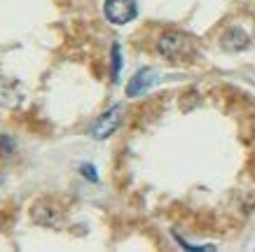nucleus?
<instances>
[{
  "label": "nucleus",
  "mask_w": 255,
  "mask_h": 252,
  "mask_svg": "<svg viewBox=\"0 0 255 252\" xmlns=\"http://www.w3.org/2000/svg\"><path fill=\"white\" fill-rule=\"evenodd\" d=\"M248 42H251V40H248L246 31H241V28H230V31L220 38V47H223L225 52H239V49H246Z\"/></svg>",
  "instance_id": "39448f33"
},
{
  "label": "nucleus",
  "mask_w": 255,
  "mask_h": 252,
  "mask_svg": "<svg viewBox=\"0 0 255 252\" xmlns=\"http://www.w3.org/2000/svg\"><path fill=\"white\" fill-rule=\"evenodd\" d=\"M103 14L108 16L110 23L124 26V23L136 19L138 7H136V0H106L103 2Z\"/></svg>",
  "instance_id": "f03ea898"
},
{
  "label": "nucleus",
  "mask_w": 255,
  "mask_h": 252,
  "mask_svg": "<svg viewBox=\"0 0 255 252\" xmlns=\"http://www.w3.org/2000/svg\"><path fill=\"white\" fill-rule=\"evenodd\" d=\"M14 152V140L12 138H7V136H0V154H12Z\"/></svg>",
  "instance_id": "0eeeda50"
},
{
  "label": "nucleus",
  "mask_w": 255,
  "mask_h": 252,
  "mask_svg": "<svg viewBox=\"0 0 255 252\" xmlns=\"http://www.w3.org/2000/svg\"><path fill=\"white\" fill-rule=\"evenodd\" d=\"M157 82H159V73H157V70H138V73L129 80V84H127V96H129V98H136L140 93L150 91Z\"/></svg>",
  "instance_id": "20e7f679"
},
{
  "label": "nucleus",
  "mask_w": 255,
  "mask_h": 252,
  "mask_svg": "<svg viewBox=\"0 0 255 252\" xmlns=\"http://www.w3.org/2000/svg\"><path fill=\"white\" fill-rule=\"evenodd\" d=\"M120 70H122V54H120V45H113V82H117L120 80Z\"/></svg>",
  "instance_id": "423d86ee"
},
{
  "label": "nucleus",
  "mask_w": 255,
  "mask_h": 252,
  "mask_svg": "<svg viewBox=\"0 0 255 252\" xmlns=\"http://www.w3.org/2000/svg\"><path fill=\"white\" fill-rule=\"evenodd\" d=\"M157 52L166 56V59H183L192 52V42L183 33H164L157 40Z\"/></svg>",
  "instance_id": "f257e3e1"
},
{
  "label": "nucleus",
  "mask_w": 255,
  "mask_h": 252,
  "mask_svg": "<svg viewBox=\"0 0 255 252\" xmlns=\"http://www.w3.org/2000/svg\"><path fill=\"white\" fill-rule=\"evenodd\" d=\"M80 170H82V175L89 177L92 182H99V175H96V170H94L92 164H82V166H80Z\"/></svg>",
  "instance_id": "6e6552de"
},
{
  "label": "nucleus",
  "mask_w": 255,
  "mask_h": 252,
  "mask_svg": "<svg viewBox=\"0 0 255 252\" xmlns=\"http://www.w3.org/2000/svg\"><path fill=\"white\" fill-rule=\"evenodd\" d=\"M120 122H122V105H113L108 112H103V115L96 119V124L92 126V136L96 138V140H106V138L113 136L117 131Z\"/></svg>",
  "instance_id": "7ed1b4c3"
}]
</instances>
